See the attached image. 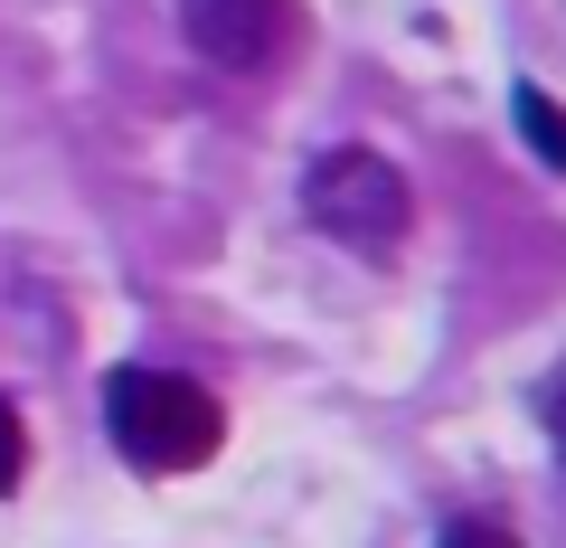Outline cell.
Here are the masks:
<instances>
[{
  "mask_svg": "<svg viewBox=\"0 0 566 548\" xmlns=\"http://www.w3.org/2000/svg\"><path fill=\"white\" fill-rule=\"evenodd\" d=\"M104 435H114V454L133 473H199L208 454H218L227 416H218V397H208L199 379L133 360V369L104 379Z\"/></svg>",
  "mask_w": 566,
  "mask_h": 548,
  "instance_id": "cell-1",
  "label": "cell"
},
{
  "mask_svg": "<svg viewBox=\"0 0 566 548\" xmlns=\"http://www.w3.org/2000/svg\"><path fill=\"white\" fill-rule=\"evenodd\" d=\"M303 218L322 227L331 246H349L359 265H387V256H406L416 189H406V170L387 162L378 143H331V152H312V170H303Z\"/></svg>",
  "mask_w": 566,
  "mask_h": 548,
  "instance_id": "cell-2",
  "label": "cell"
},
{
  "mask_svg": "<svg viewBox=\"0 0 566 548\" xmlns=\"http://www.w3.org/2000/svg\"><path fill=\"white\" fill-rule=\"evenodd\" d=\"M180 39L227 76H255L293 48V0H180Z\"/></svg>",
  "mask_w": 566,
  "mask_h": 548,
  "instance_id": "cell-3",
  "label": "cell"
},
{
  "mask_svg": "<svg viewBox=\"0 0 566 548\" xmlns=\"http://www.w3.org/2000/svg\"><path fill=\"white\" fill-rule=\"evenodd\" d=\"M510 123H520V143L566 180V104L547 95V85H510Z\"/></svg>",
  "mask_w": 566,
  "mask_h": 548,
  "instance_id": "cell-4",
  "label": "cell"
},
{
  "mask_svg": "<svg viewBox=\"0 0 566 548\" xmlns=\"http://www.w3.org/2000/svg\"><path fill=\"white\" fill-rule=\"evenodd\" d=\"M434 548H520V529H510L501 510H453V520L434 529Z\"/></svg>",
  "mask_w": 566,
  "mask_h": 548,
  "instance_id": "cell-5",
  "label": "cell"
},
{
  "mask_svg": "<svg viewBox=\"0 0 566 548\" xmlns=\"http://www.w3.org/2000/svg\"><path fill=\"white\" fill-rule=\"evenodd\" d=\"M29 483V426H20V406L0 397V502Z\"/></svg>",
  "mask_w": 566,
  "mask_h": 548,
  "instance_id": "cell-6",
  "label": "cell"
},
{
  "mask_svg": "<svg viewBox=\"0 0 566 548\" xmlns=\"http://www.w3.org/2000/svg\"><path fill=\"white\" fill-rule=\"evenodd\" d=\"M538 416H547V454H557V464H566V369H557V387H547V397H538Z\"/></svg>",
  "mask_w": 566,
  "mask_h": 548,
  "instance_id": "cell-7",
  "label": "cell"
}]
</instances>
